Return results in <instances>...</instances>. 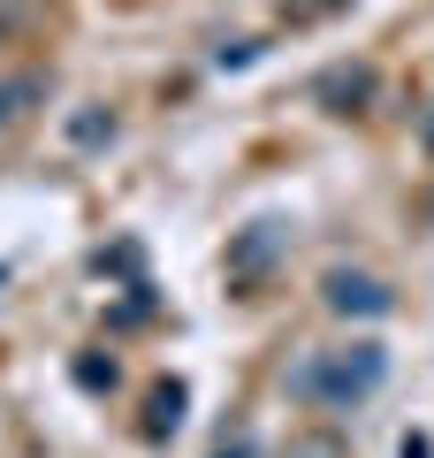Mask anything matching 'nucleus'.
Listing matches in <instances>:
<instances>
[{
    "label": "nucleus",
    "instance_id": "nucleus-1",
    "mask_svg": "<svg viewBox=\"0 0 434 458\" xmlns=\"http://www.w3.org/2000/svg\"><path fill=\"white\" fill-rule=\"evenodd\" d=\"M373 382H381V344H351V352H336V360L313 367L305 390L328 397V405H351V397H366Z\"/></svg>",
    "mask_w": 434,
    "mask_h": 458
},
{
    "label": "nucleus",
    "instance_id": "nucleus-2",
    "mask_svg": "<svg viewBox=\"0 0 434 458\" xmlns=\"http://www.w3.org/2000/svg\"><path fill=\"white\" fill-rule=\"evenodd\" d=\"M328 306H336V313H388V291H381V283H373V276H328Z\"/></svg>",
    "mask_w": 434,
    "mask_h": 458
},
{
    "label": "nucleus",
    "instance_id": "nucleus-3",
    "mask_svg": "<svg viewBox=\"0 0 434 458\" xmlns=\"http://www.w3.org/2000/svg\"><path fill=\"white\" fill-rule=\"evenodd\" d=\"M176 420H183V382H161V390H153V436H176Z\"/></svg>",
    "mask_w": 434,
    "mask_h": 458
},
{
    "label": "nucleus",
    "instance_id": "nucleus-4",
    "mask_svg": "<svg viewBox=\"0 0 434 458\" xmlns=\"http://www.w3.org/2000/svg\"><path fill=\"white\" fill-rule=\"evenodd\" d=\"M23 99H38V77H23V84H8V92H0V123H16Z\"/></svg>",
    "mask_w": 434,
    "mask_h": 458
},
{
    "label": "nucleus",
    "instance_id": "nucleus-5",
    "mask_svg": "<svg viewBox=\"0 0 434 458\" xmlns=\"http://www.w3.org/2000/svg\"><path fill=\"white\" fill-rule=\"evenodd\" d=\"M366 92H373L366 69H351V77H328V99H366Z\"/></svg>",
    "mask_w": 434,
    "mask_h": 458
},
{
    "label": "nucleus",
    "instance_id": "nucleus-6",
    "mask_svg": "<svg viewBox=\"0 0 434 458\" xmlns=\"http://www.w3.org/2000/svg\"><path fill=\"white\" fill-rule=\"evenodd\" d=\"M297 458H336V436H313V443H305Z\"/></svg>",
    "mask_w": 434,
    "mask_h": 458
},
{
    "label": "nucleus",
    "instance_id": "nucleus-7",
    "mask_svg": "<svg viewBox=\"0 0 434 458\" xmlns=\"http://www.w3.org/2000/svg\"><path fill=\"white\" fill-rule=\"evenodd\" d=\"M404 458H434V443L427 436H404Z\"/></svg>",
    "mask_w": 434,
    "mask_h": 458
},
{
    "label": "nucleus",
    "instance_id": "nucleus-8",
    "mask_svg": "<svg viewBox=\"0 0 434 458\" xmlns=\"http://www.w3.org/2000/svg\"><path fill=\"white\" fill-rule=\"evenodd\" d=\"M427 138H434V114H427Z\"/></svg>",
    "mask_w": 434,
    "mask_h": 458
},
{
    "label": "nucleus",
    "instance_id": "nucleus-9",
    "mask_svg": "<svg viewBox=\"0 0 434 458\" xmlns=\"http://www.w3.org/2000/svg\"><path fill=\"white\" fill-rule=\"evenodd\" d=\"M221 458H244V451H221Z\"/></svg>",
    "mask_w": 434,
    "mask_h": 458
}]
</instances>
